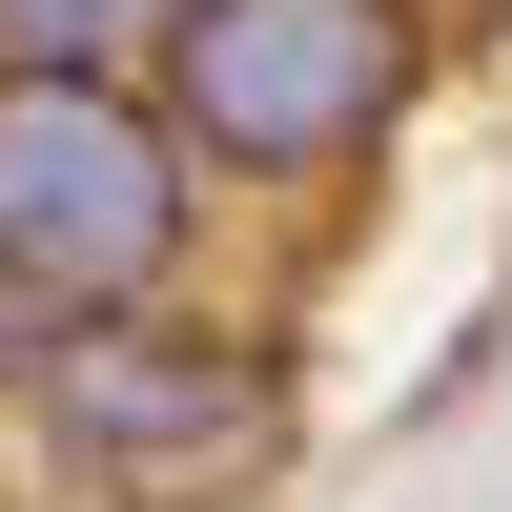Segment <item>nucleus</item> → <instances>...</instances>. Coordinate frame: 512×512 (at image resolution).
Returning <instances> with one entry per match:
<instances>
[{"instance_id": "obj_1", "label": "nucleus", "mask_w": 512, "mask_h": 512, "mask_svg": "<svg viewBox=\"0 0 512 512\" xmlns=\"http://www.w3.org/2000/svg\"><path fill=\"white\" fill-rule=\"evenodd\" d=\"M144 103L226 185H349L390 164V123L431 103V21L410 0H164Z\"/></svg>"}, {"instance_id": "obj_2", "label": "nucleus", "mask_w": 512, "mask_h": 512, "mask_svg": "<svg viewBox=\"0 0 512 512\" xmlns=\"http://www.w3.org/2000/svg\"><path fill=\"white\" fill-rule=\"evenodd\" d=\"M205 246V164L164 144V103L123 62H0V267L62 328H144L185 308Z\"/></svg>"}, {"instance_id": "obj_3", "label": "nucleus", "mask_w": 512, "mask_h": 512, "mask_svg": "<svg viewBox=\"0 0 512 512\" xmlns=\"http://www.w3.org/2000/svg\"><path fill=\"white\" fill-rule=\"evenodd\" d=\"M21 410H41V451H62L82 492H123V512H226V492H267L287 451H308L287 349H246V328H205V308L62 328Z\"/></svg>"}, {"instance_id": "obj_4", "label": "nucleus", "mask_w": 512, "mask_h": 512, "mask_svg": "<svg viewBox=\"0 0 512 512\" xmlns=\"http://www.w3.org/2000/svg\"><path fill=\"white\" fill-rule=\"evenodd\" d=\"M164 41V0H0V62H123Z\"/></svg>"}, {"instance_id": "obj_5", "label": "nucleus", "mask_w": 512, "mask_h": 512, "mask_svg": "<svg viewBox=\"0 0 512 512\" xmlns=\"http://www.w3.org/2000/svg\"><path fill=\"white\" fill-rule=\"evenodd\" d=\"M41 349H62V308H41L21 267H0V390H41Z\"/></svg>"}]
</instances>
